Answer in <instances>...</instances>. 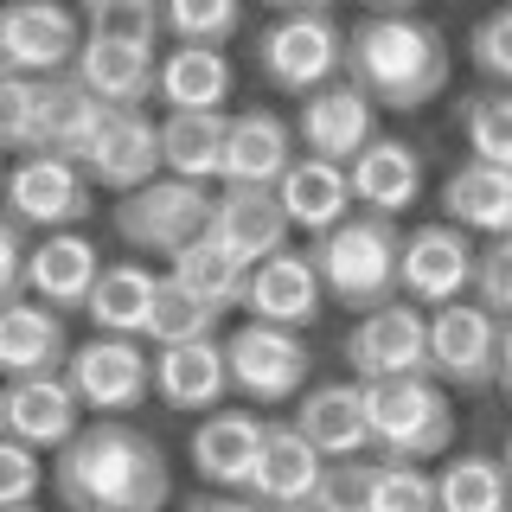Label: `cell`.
<instances>
[{
    "label": "cell",
    "instance_id": "cell-9",
    "mask_svg": "<svg viewBox=\"0 0 512 512\" xmlns=\"http://www.w3.org/2000/svg\"><path fill=\"white\" fill-rule=\"evenodd\" d=\"M84 39L64 0H13L0 20V77H71Z\"/></svg>",
    "mask_w": 512,
    "mask_h": 512
},
{
    "label": "cell",
    "instance_id": "cell-13",
    "mask_svg": "<svg viewBox=\"0 0 512 512\" xmlns=\"http://www.w3.org/2000/svg\"><path fill=\"white\" fill-rule=\"evenodd\" d=\"M480 276V250L468 244L461 224H416L404 237V301L416 308H448L461 301Z\"/></svg>",
    "mask_w": 512,
    "mask_h": 512
},
{
    "label": "cell",
    "instance_id": "cell-19",
    "mask_svg": "<svg viewBox=\"0 0 512 512\" xmlns=\"http://www.w3.org/2000/svg\"><path fill=\"white\" fill-rule=\"evenodd\" d=\"M288 212L276 199V186H224L218 205H212V237L231 256H244V263H269V256L288 250Z\"/></svg>",
    "mask_w": 512,
    "mask_h": 512
},
{
    "label": "cell",
    "instance_id": "cell-48",
    "mask_svg": "<svg viewBox=\"0 0 512 512\" xmlns=\"http://www.w3.org/2000/svg\"><path fill=\"white\" fill-rule=\"evenodd\" d=\"M269 7H276V13H327L333 0H269Z\"/></svg>",
    "mask_w": 512,
    "mask_h": 512
},
{
    "label": "cell",
    "instance_id": "cell-11",
    "mask_svg": "<svg viewBox=\"0 0 512 512\" xmlns=\"http://www.w3.org/2000/svg\"><path fill=\"white\" fill-rule=\"evenodd\" d=\"M96 212V186L77 160L64 154H32V160H13L7 173V218L32 224V231H77Z\"/></svg>",
    "mask_w": 512,
    "mask_h": 512
},
{
    "label": "cell",
    "instance_id": "cell-27",
    "mask_svg": "<svg viewBox=\"0 0 512 512\" xmlns=\"http://www.w3.org/2000/svg\"><path fill=\"white\" fill-rule=\"evenodd\" d=\"M423 192V154L397 135H378L372 148L352 160V199L372 218H404Z\"/></svg>",
    "mask_w": 512,
    "mask_h": 512
},
{
    "label": "cell",
    "instance_id": "cell-44",
    "mask_svg": "<svg viewBox=\"0 0 512 512\" xmlns=\"http://www.w3.org/2000/svg\"><path fill=\"white\" fill-rule=\"evenodd\" d=\"M474 301H480V308H493L500 320H512V237H493V244L480 250Z\"/></svg>",
    "mask_w": 512,
    "mask_h": 512
},
{
    "label": "cell",
    "instance_id": "cell-21",
    "mask_svg": "<svg viewBox=\"0 0 512 512\" xmlns=\"http://www.w3.org/2000/svg\"><path fill=\"white\" fill-rule=\"evenodd\" d=\"M103 256L84 231H52L39 237V250H32V276H26V295L45 301V308L71 314V308H90L96 282H103Z\"/></svg>",
    "mask_w": 512,
    "mask_h": 512
},
{
    "label": "cell",
    "instance_id": "cell-53",
    "mask_svg": "<svg viewBox=\"0 0 512 512\" xmlns=\"http://www.w3.org/2000/svg\"><path fill=\"white\" fill-rule=\"evenodd\" d=\"M7 512H39V506H7Z\"/></svg>",
    "mask_w": 512,
    "mask_h": 512
},
{
    "label": "cell",
    "instance_id": "cell-18",
    "mask_svg": "<svg viewBox=\"0 0 512 512\" xmlns=\"http://www.w3.org/2000/svg\"><path fill=\"white\" fill-rule=\"evenodd\" d=\"M244 308H250V320L308 333L314 320H320V308H327V282H320L314 256L308 250H282V256H269V263H256Z\"/></svg>",
    "mask_w": 512,
    "mask_h": 512
},
{
    "label": "cell",
    "instance_id": "cell-47",
    "mask_svg": "<svg viewBox=\"0 0 512 512\" xmlns=\"http://www.w3.org/2000/svg\"><path fill=\"white\" fill-rule=\"evenodd\" d=\"M500 391L512 397V320H506V340H500Z\"/></svg>",
    "mask_w": 512,
    "mask_h": 512
},
{
    "label": "cell",
    "instance_id": "cell-24",
    "mask_svg": "<svg viewBox=\"0 0 512 512\" xmlns=\"http://www.w3.org/2000/svg\"><path fill=\"white\" fill-rule=\"evenodd\" d=\"M295 429L308 436L327 461H359L372 448V410H365V384H314L295 404Z\"/></svg>",
    "mask_w": 512,
    "mask_h": 512
},
{
    "label": "cell",
    "instance_id": "cell-29",
    "mask_svg": "<svg viewBox=\"0 0 512 512\" xmlns=\"http://www.w3.org/2000/svg\"><path fill=\"white\" fill-rule=\"evenodd\" d=\"M154 391L167 410H199L212 416L231 391V359H224V340H199V346H167L154 359Z\"/></svg>",
    "mask_w": 512,
    "mask_h": 512
},
{
    "label": "cell",
    "instance_id": "cell-40",
    "mask_svg": "<svg viewBox=\"0 0 512 512\" xmlns=\"http://www.w3.org/2000/svg\"><path fill=\"white\" fill-rule=\"evenodd\" d=\"M365 512H442L436 474L410 468V461H378L372 493H365Z\"/></svg>",
    "mask_w": 512,
    "mask_h": 512
},
{
    "label": "cell",
    "instance_id": "cell-33",
    "mask_svg": "<svg viewBox=\"0 0 512 512\" xmlns=\"http://www.w3.org/2000/svg\"><path fill=\"white\" fill-rule=\"evenodd\" d=\"M224 148H231V116H167L160 122V154L173 180H224Z\"/></svg>",
    "mask_w": 512,
    "mask_h": 512
},
{
    "label": "cell",
    "instance_id": "cell-7",
    "mask_svg": "<svg viewBox=\"0 0 512 512\" xmlns=\"http://www.w3.org/2000/svg\"><path fill=\"white\" fill-rule=\"evenodd\" d=\"M256 71L282 96H320L346 71V32L333 13H282L256 45Z\"/></svg>",
    "mask_w": 512,
    "mask_h": 512
},
{
    "label": "cell",
    "instance_id": "cell-12",
    "mask_svg": "<svg viewBox=\"0 0 512 512\" xmlns=\"http://www.w3.org/2000/svg\"><path fill=\"white\" fill-rule=\"evenodd\" d=\"M64 378L77 384L84 410H96V416H122V423H128V410H141V404H148V391H154V352L141 346V340L90 333V340L71 352Z\"/></svg>",
    "mask_w": 512,
    "mask_h": 512
},
{
    "label": "cell",
    "instance_id": "cell-14",
    "mask_svg": "<svg viewBox=\"0 0 512 512\" xmlns=\"http://www.w3.org/2000/svg\"><path fill=\"white\" fill-rule=\"evenodd\" d=\"M0 429L26 448H71L84 436V397L64 372H45V378H7V397H0Z\"/></svg>",
    "mask_w": 512,
    "mask_h": 512
},
{
    "label": "cell",
    "instance_id": "cell-50",
    "mask_svg": "<svg viewBox=\"0 0 512 512\" xmlns=\"http://www.w3.org/2000/svg\"><path fill=\"white\" fill-rule=\"evenodd\" d=\"M96 7H160V0H84V13H96Z\"/></svg>",
    "mask_w": 512,
    "mask_h": 512
},
{
    "label": "cell",
    "instance_id": "cell-37",
    "mask_svg": "<svg viewBox=\"0 0 512 512\" xmlns=\"http://www.w3.org/2000/svg\"><path fill=\"white\" fill-rule=\"evenodd\" d=\"M103 122H109V103H96V96L77 84V77H58V116H52V154L64 160H77L84 167L90 148H96V135H103Z\"/></svg>",
    "mask_w": 512,
    "mask_h": 512
},
{
    "label": "cell",
    "instance_id": "cell-35",
    "mask_svg": "<svg viewBox=\"0 0 512 512\" xmlns=\"http://www.w3.org/2000/svg\"><path fill=\"white\" fill-rule=\"evenodd\" d=\"M442 512H512V474L500 455H455L436 474Z\"/></svg>",
    "mask_w": 512,
    "mask_h": 512
},
{
    "label": "cell",
    "instance_id": "cell-10",
    "mask_svg": "<svg viewBox=\"0 0 512 512\" xmlns=\"http://www.w3.org/2000/svg\"><path fill=\"white\" fill-rule=\"evenodd\" d=\"M500 340L506 320L480 301H448L429 314V372L455 391H487L500 384Z\"/></svg>",
    "mask_w": 512,
    "mask_h": 512
},
{
    "label": "cell",
    "instance_id": "cell-46",
    "mask_svg": "<svg viewBox=\"0 0 512 512\" xmlns=\"http://www.w3.org/2000/svg\"><path fill=\"white\" fill-rule=\"evenodd\" d=\"M180 512H269V506H256L250 493H212V487H205V493H192Z\"/></svg>",
    "mask_w": 512,
    "mask_h": 512
},
{
    "label": "cell",
    "instance_id": "cell-43",
    "mask_svg": "<svg viewBox=\"0 0 512 512\" xmlns=\"http://www.w3.org/2000/svg\"><path fill=\"white\" fill-rule=\"evenodd\" d=\"M90 20V39H116V45H148L160 39V7H96L84 13Z\"/></svg>",
    "mask_w": 512,
    "mask_h": 512
},
{
    "label": "cell",
    "instance_id": "cell-4",
    "mask_svg": "<svg viewBox=\"0 0 512 512\" xmlns=\"http://www.w3.org/2000/svg\"><path fill=\"white\" fill-rule=\"evenodd\" d=\"M365 410H372V448L384 461H423L448 455L455 442V404L436 378H391V384H365Z\"/></svg>",
    "mask_w": 512,
    "mask_h": 512
},
{
    "label": "cell",
    "instance_id": "cell-17",
    "mask_svg": "<svg viewBox=\"0 0 512 512\" xmlns=\"http://www.w3.org/2000/svg\"><path fill=\"white\" fill-rule=\"evenodd\" d=\"M263 436L269 423H256L250 410H212L199 416V429H192V474L205 480V487L218 493H250L256 480V461H263Z\"/></svg>",
    "mask_w": 512,
    "mask_h": 512
},
{
    "label": "cell",
    "instance_id": "cell-2",
    "mask_svg": "<svg viewBox=\"0 0 512 512\" xmlns=\"http://www.w3.org/2000/svg\"><path fill=\"white\" fill-rule=\"evenodd\" d=\"M346 84L378 109H423L448 90V39L416 13H365L346 32Z\"/></svg>",
    "mask_w": 512,
    "mask_h": 512
},
{
    "label": "cell",
    "instance_id": "cell-6",
    "mask_svg": "<svg viewBox=\"0 0 512 512\" xmlns=\"http://www.w3.org/2000/svg\"><path fill=\"white\" fill-rule=\"evenodd\" d=\"M340 359L352 384H391V378H436L429 372V314L416 301L372 308L346 327Z\"/></svg>",
    "mask_w": 512,
    "mask_h": 512
},
{
    "label": "cell",
    "instance_id": "cell-41",
    "mask_svg": "<svg viewBox=\"0 0 512 512\" xmlns=\"http://www.w3.org/2000/svg\"><path fill=\"white\" fill-rule=\"evenodd\" d=\"M52 480V468H45L39 448L26 442H0V506H39V487Z\"/></svg>",
    "mask_w": 512,
    "mask_h": 512
},
{
    "label": "cell",
    "instance_id": "cell-26",
    "mask_svg": "<svg viewBox=\"0 0 512 512\" xmlns=\"http://www.w3.org/2000/svg\"><path fill=\"white\" fill-rule=\"evenodd\" d=\"M77 84L109 109H141L148 96H160V64L148 45H116V39H84L77 52Z\"/></svg>",
    "mask_w": 512,
    "mask_h": 512
},
{
    "label": "cell",
    "instance_id": "cell-45",
    "mask_svg": "<svg viewBox=\"0 0 512 512\" xmlns=\"http://www.w3.org/2000/svg\"><path fill=\"white\" fill-rule=\"evenodd\" d=\"M32 224L20 218H0V295L7 301H20L26 295V276H32Z\"/></svg>",
    "mask_w": 512,
    "mask_h": 512
},
{
    "label": "cell",
    "instance_id": "cell-49",
    "mask_svg": "<svg viewBox=\"0 0 512 512\" xmlns=\"http://www.w3.org/2000/svg\"><path fill=\"white\" fill-rule=\"evenodd\" d=\"M288 512H346V506H333L327 493H314V500H301V506H288Z\"/></svg>",
    "mask_w": 512,
    "mask_h": 512
},
{
    "label": "cell",
    "instance_id": "cell-23",
    "mask_svg": "<svg viewBox=\"0 0 512 512\" xmlns=\"http://www.w3.org/2000/svg\"><path fill=\"white\" fill-rule=\"evenodd\" d=\"M276 199H282L288 224L308 231V237L340 231V224L359 212V199H352V167H340V160H314V154H301L295 167H288V180L276 186Z\"/></svg>",
    "mask_w": 512,
    "mask_h": 512
},
{
    "label": "cell",
    "instance_id": "cell-28",
    "mask_svg": "<svg viewBox=\"0 0 512 512\" xmlns=\"http://www.w3.org/2000/svg\"><path fill=\"white\" fill-rule=\"evenodd\" d=\"M231 84H237V71L218 45H173L167 64H160V103H167V116H224Z\"/></svg>",
    "mask_w": 512,
    "mask_h": 512
},
{
    "label": "cell",
    "instance_id": "cell-39",
    "mask_svg": "<svg viewBox=\"0 0 512 512\" xmlns=\"http://www.w3.org/2000/svg\"><path fill=\"white\" fill-rule=\"evenodd\" d=\"M461 128H468L474 160H487V167H506V173H512V90H480V96H468Z\"/></svg>",
    "mask_w": 512,
    "mask_h": 512
},
{
    "label": "cell",
    "instance_id": "cell-5",
    "mask_svg": "<svg viewBox=\"0 0 512 512\" xmlns=\"http://www.w3.org/2000/svg\"><path fill=\"white\" fill-rule=\"evenodd\" d=\"M212 205L218 199L199 180L160 173L154 186L116 199V237L128 250H141V256H180L186 244H199V237L212 231Z\"/></svg>",
    "mask_w": 512,
    "mask_h": 512
},
{
    "label": "cell",
    "instance_id": "cell-38",
    "mask_svg": "<svg viewBox=\"0 0 512 512\" xmlns=\"http://www.w3.org/2000/svg\"><path fill=\"white\" fill-rule=\"evenodd\" d=\"M160 26L173 45H224L244 26V0H160Z\"/></svg>",
    "mask_w": 512,
    "mask_h": 512
},
{
    "label": "cell",
    "instance_id": "cell-15",
    "mask_svg": "<svg viewBox=\"0 0 512 512\" xmlns=\"http://www.w3.org/2000/svg\"><path fill=\"white\" fill-rule=\"evenodd\" d=\"M84 173H90V186L116 192V199L154 186L160 173H167V154H160V122L148 116V109H109V122H103V135H96Z\"/></svg>",
    "mask_w": 512,
    "mask_h": 512
},
{
    "label": "cell",
    "instance_id": "cell-36",
    "mask_svg": "<svg viewBox=\"0 0 512 512\" xmlns=\"http://www.w3.org/2000/svg\"><path fill=\"white\" fill-rule=\"evenodd\" d=\"M218 320L224 308H212V301H199L186 282L160 276V301H154V333L148 340L167 352V346H199V340H218Z\"/></svg>",
    "mask_w": 512,
    "mask_h": 512
},
{
    "label": "cell",
    "instance_id": "cell-8",
    "mask_svg": "<svg viewBox=\"0 0 512 512\" xmlns=\"http://www.w3.org/2000/svg\"><path fill=\"white\" fill-rule=\"evenodd\" d=\"M224 359H231V391L250 397V404H301V397H308L314 352L295 327L244 320V327L224 340Z\"/></svg>",
    "mask_w": 512,
    "mask_h": 512
},
{
    "label": "cell",
    "instance_id": "cell-51",
    "mask_svg": "<svg viewBox=\"0 0 512 512\" xmlns=\"http://www.w3.org/2000/svg\"><path fill=\"white\" fill-rule=\"evenodd\" d=\"M365 7H372V13H410L416 0H365Z\"/></svg>",
    "mask_w": 512,
    "mask_h": 512
},
{
    "label": "cell",
    "instance_id": "cell-3",
    "mask_svg": "<svg viewBox=\"0 0 512 512\" xmlns=\"http://www.w3.org/2000/svg\"><path fill=\"white\" fill-rule=\"evenodd\" d=\"M404 237L397 218H372V212H352L340 231L314 237V269L327 282V301H340L352 314H372L391 308L404 295Z\"/></svg>",
    "mask_w": 512,
    "mask_h": 512
},
{
    "label": "cell",
    "instance_id": "cell-16",
    "mask_svg": "<svg viewBox=\"0 0 512 512\" xmlns=\"http://www.w3.org/2000/svg\"><path fill=\"white\" fill-rule=\"evenodd\" d=\"M295 141L314 160H340V167H352V160L378 141V103L365 90H352V84H327L320 96L301 103Z\"/></svg>",
    "mask_w": 512,
    "mask_h": 512
},
{
    "label": "cell",
    "instance_id": "cell-1",
    "mask_svg": "<svg viewBox=\"0 0 512 512\" xmlns=\"http://www.w3.org/2000/svg\"><path fill=\"white\" fill-rule=\"evenodd\" d=\"M52 487L64 512H160L173 500V468L148 429L96 416L71 448H58Z\"/></svg>",
    "mask_w": 512,
    "mask_h": 512
},
{
    "label": "cell",
    "instance_id": "cell-31",
    "mask_svg": "<svg viewBox=\"0 0 512 512\" xmlns=\"http://www.w3.org/2000/svg\"><path fill=\"white\" fill-rule=\"evenodd\" d=\"M154 301H160V276H148L141 263H109L84 314H90L96 333H116V340H148V333H154Z\"/></svg>",
    "mask_w": 512,
    "mask_h": 512
},
{
    "label": "cell",
    "instance_id": "cell-22",
    "mask_svg": "<svg viewBox=\"0 0 512 512\" xmlns=\"http://www.w3.org/2000/svg\"><path fill=\"white\" fill-rule=\"evenodd\" d=\"M71 333H64V314L45 308V301H7V320H0V372L7 378H45L71 365Z\"/></svg>",
    "mask_w": 512,
    "mask_h": 512
},
{
    "label": "cell",
    "instance_id": "cell-32",
    "mask_svg": "<svg viewBox=\"0 0 512 512\" xmlns=\"http://www.w3.org/2000/svg\"><path fill=\"white\" fill-rule=\"evenodd\" d=\"M52 116H58V77H0V135L20 160L52 154Z\"/></svg>",
    "mask_w": 512,
    "mask_h": 512
},
{
    "label": "cell",
    "instance_id": "cell-34",
    "mask_svg": "<svg viewBox=\"0 0 512 512\" xmlns=\"http://www.w3.org/2000/svg\"><path fill=\"white\" fill-rule=\"evenodd\" d=\"M167 276H173V282H186L199 301H212V308H224V314L250 301V263H244V256H231L212 231H205L199 244H186L180 256H173Z\"/></svg>",
    "mask_w": 512,
    "mask_h": 512
},
{
    "label": "cell",
    "instance_id": "cell-52",
    "mask_svg": "<svg viewBox=\"0 0 512 512\" xmlns=\"http://www.w3.org/2000/svg\"><path fill=\"white\" fill-rule=\"evenodd\" d=\"M500 461H506V474H512V429H506V448H500Z\"/></svg>",
    "mask_w": 512,
    "mask_h": 512
},
{
    "label": "cell",
    "instance_id": "cell-42",
    "mask_svg": "<svg viewBox=\"0 0 512 512\" xmlns=\"http://www.w3.org/2000/svg\"><path fill=\"white\" fill-rule=\"evenodd\" d=\"M468 52H474V64L493 77V84H500V90H512V7H493L487 20L474 26Z\"/></svg>",
    "mask_w": 512,
    "mask_h": 512
},
{
    "label": "cell",
    "instance_id": "cell-25",
    "mask_svg": "<svg viewBox=\"0 0 512 512\" xmlns=\"http://www.w3.org/2000/svg\"><path fill=\"white\" fill-rule=\"evenodd\" d=\"M295 128L269 109H237L231 148H224V186H282L295 167Z\"/></svg>",
    "mask_w": 512,
    "mask_h": 512
},
{
    "label": "cell",
    "instance_id": "cell-20",
    "mask_svg": "<svg viewBox=\"0 0 512 512\" xmlns=\"http://www.w3.org/2000/svg\"><path fill=\"white\" fill-rule=\"evenodd\" d=\"M327 468H333V461L320 455L295 423H269L263 461H256V480H250V500L269 506V512H288V506L314 500V493L327 487Z\"/></svg>",
    "mask_w": 512,
    "mask_h": 512
},
{
    "label": "cell",
    "instance_id": "cell-30",
    "mask_svg": "<svg viewBox=\"0 0 512 512\" xmlns=\"http://www.w3.org/2000/svg\"><path fill=\"white\" fill-rule=\"evenodd\" d=\"M442 212H448V224H461V231H480L487 244L493 237H512V173L487 167V160L455 167L442 180Z\"/></svg>",
    "mask_w": 512,
    "mask_h": 512
}]
</instances>
